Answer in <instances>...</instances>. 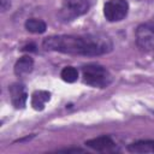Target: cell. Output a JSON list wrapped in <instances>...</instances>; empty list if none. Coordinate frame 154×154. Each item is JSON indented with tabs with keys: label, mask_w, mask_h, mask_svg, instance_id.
<instances>
[{
	"label": "cell",
	"mask_w": 154,
	"mask_h": 154,
	"mask_svg": "<svg viewBox=\"0 0 154 154\" xmlns=\"http://www.w3.org/2000/svg\"><path fill=\"white\" fill-rule=\"evenodd\" d=\"M42 46L46 51L85 57L102 55L109 53L113 48L111 37L100 32L83 35H54L46 37Z\"/></svg>",
	"instance_id": "6da1fadb"
},
{
	"label": "cell",
	"mask_w": 154,
	"mask_h": 154,
	"mask_svg": "<svg viewBox=\"0 0 154 154\" xmlns=\"http://www.w3.org/2000/svg\"><path fill=\"white\" fill-rule=\"evenodd\" d=\"M83 81L84 83L95 88H106L112 82L109 71L99 64H88L83 66Z\"/></svg>",
	"instance_id": "7a4b0ae2"
},
{
	"label": "cell",
	"mask_w": 154,
	"mask_h": 154,
	"mask_svg": "<svg viewBox=\"0 0 154 154\" xmlns=\"http://www.w3.org/2000/svg\"><path fill=\"white\" fill-rule=\"evenodd\" d=\"M89 7V0H63L58 12V17L63 22H70L87 13Z\"/></svg>",
	"instance_id": "3957f363"
},
{
	"label": "cell",
	"mask_w": 154,
	"mask_h": 154,
	"mask_svg": "<svg viewBox=\"0 0 154 154\" xmlns=\"http://www.w3.org/2000/svg\"><path fill=\"white\" fill-rule=\"evenodd\" d=\"M136 43L142 51L154 49V17L140 24L135 32Z\"/></svg>",
	"instance_id": "277c9868"
},
{
	"label": "cell",
	"mask_w": 154,
	"mask_h": 154,
	"mask_svg": "<svg viewBox=\"0 0 154 154\" xmlns=\"http://www.w3.org/2000/svg\"><path fill=\"white\" fill-rule=\"evenodd\" d=\"M129 11L126 0H108L103 6V14L108 22H119L124 19Z\"/></svg>",
	"instance_id": "5b68a950"
},
{
	"label": "cell",
	"mask_w": 154,
	"mask_h": 154,
	"mask_svg": "<svg viewBox=\"0 0 154 154\" xmlns=\"http://www.w3.org/2000/svg\"><path fill=\"white\" fill-rule=\"evenodd\" d=\"M11 102L16 108H24L26 100H28V93L25 87L22 83H13L8 88Z\"/></svg>",
	"instance_id": "8992f818"
},
{
	"label": "cell",
	"mask_w": 154,
	"mask_h": 154,
	"mask_svg": "<svg viewBox=\"0 0 154 154\" xmlns=\"http://www.w3.org/2000/svg\"><path fill=\"white\" fill-rule=\"evenodd\" d=\"M85 146L97 152H114L117 146L109 136H99L85 141Z\"/></svg>",
	"instance_id": "52a82bcc"
},
{
	"label": "cell",
	"mask_w": 154,
	"mask_h": 154,
	"mask_svg": "<svg viewBox=\"0 0 154 154\" xmlns=\"http://www.w3.org/2000/svg\"><path fill=\"white\" fill-rule=\"evenodd\" d=\"M128 150L131 153H152L154 154V141L153 140H140L130 143L128 146Z\"/></svg>",
	"instance_id": "ba28073f"
},
{
	"label": "cell",
	"mask_w": 154,
	"mask_h": 154,
	"mask_svg": "<svg viewBox=\"0 0 154 154\" xmlns=\"http://www.w3.org/2000/svg\"><path fill=\"white\" fill-rule=\"evenodd\" d=\"M32 67H34L32 58L29 55H24V57L19 58L17 60V63L14 64V73H16V76L22 77V76L30 73L32 71Z\"/></svg>",
	"instance_id": "9c48e42d"
},
{
	"label": "cell",
	"mask_w": 154,
	"mask_h": 154,
	"mask_svg": "<svg viewBox=\"0 0 154 154\" xmlns=\"http://www.w3.org/2000/svg\"><path fill=\"white\" fill-rule=\"evenodd\" d=\"M51 94L46 90H36L31 95V106L36 111H42L47 101H49Z\"/></svg>",
	"instance_id": "30bf717a"
},
{
	"label": "cell",
	"mask_w": 154,
	"mask_h": 154,
	"mask_svg": "<svg viewBox=\"0 0 154 154\" xmlns=\"http://www.w3.org/2000/svg\"><path fill=\"white\" fill-rule=\"evenodd\" d=\"M25 29L30 32H34V34H42L46 31L47 29V25L43 20L41 19H37V18H29L26 19L25 22Z\"/></svg>",
	"instance_id": "8fae6325"
},
{
	"label": "cell",
	"mask_w": 154,
	"mask_h": 154,
	"mask_svg": "<svg viewBox=\"0 0 154 154\" xmlns=\"http://www.w3.org/2000/svg\"><path fill=\"white\" fill-rule=\"evenodd\" d=\"M60 76H61V78H63L65 82H67V83H73V82L77 81V78H78V71H77L75 67H72V66H66V67H64V69L61 70Z\"/></svg>",
	"instance_id": "7c38bea8"
},
{
	"label": "cell",
	"mask_w": 154,
	"mask_h": 154,
	"mask_svg": "<svg viewBox=\"0 0 154 154\" xmlns=\"http://www.w3.org/2000/svg\"><path fill=\"white\" fill-rule=\"evenodd\" d=\"M11 6V0H0V8L2 12L7 11Z\"/></svg>",
	"instance_id": "4fadbf2b"
},
{
	"label": "cell",
	"mask_w": 154,
	"mask_h": 154,
	"mask_svg": "<svg viewBox=\"0 0 154 154\" xmlns=\"http://www.w3.org/2000/svg\"><path fill=\"white\" fill-rule=\"evenodd\" d=\"M22 51H26V52H35L36 51V46L34 43H30V45H26L22 48Z\"/></svg>",
	"instance_id": "5bb4252c"
}]
</instances>
